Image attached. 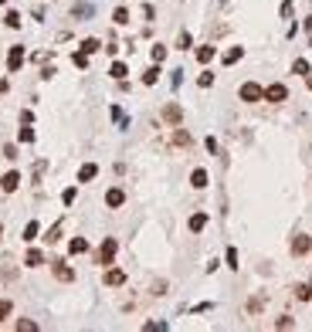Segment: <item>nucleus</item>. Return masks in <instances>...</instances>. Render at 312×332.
Listing matches in <instances>:
<instances>
[{
	"mask_svg": "<svg viewBox=\"0 0 312 332\" xmlns=\"http://www.w3.org/2000/svg\"><path fill=\"white\" fill-rule=\"evenodd\" d=\"M143 329H146V332H163V329H166V326H159V322H146Z\"/></svg>",
	"mask_w": 312,
	"mask_h": 332,
	"instance_id": "ea45409f",
	"label": "nucleus"
},
{
	"mask_svg": "<svg viewBox=\"0 0 312 332\" xmlns=\"http://www.w3.org/2000/svg\"><path fill=\"white\" fill-rule=\"evenodd\" d=\"M38 234H41V224H38V220H27V227H24V241L31 244V241H38Z\"/></svg>",
	"mask_w": 312,
	"mask_h": 332,
	"instance_id": "f3484780",
	"label": "nucleus"
},
{
	"mask_svg": "<svg viewBox=\"0 0 312 332\" xmlns=\"http://www.w3.org/2000/svg\"><path fill=\"white\" fill-rule=\"evenodd\" d=\"M17 332H38V322H31V319H20V322H17Z\"/></svg>",
	"mask_w": 312,
	"mask_h": 332,
	"instance_id": "7c9ffc66",
	"label": "nucleus"
},
{
	"mask_svg": "<svg viewBox=\"0 0 312 332\" xmlns=\"http://www.w3.org/2000/svg\"><path fill=\"white\" fill-rule=\"evenodd\" d=\"M0 3H7V0H0Z\"/></svg>",
	"mask_w": 312,
	"mask_h": 332,
	"instance_id": "a18cd8bd",
	"label": "nucleus"
},
{
	"mask_svg": "<svg viewBox=\"0 0 312 332\" xmlns=\"http://www.w3.org/2000/svg\"><path fill=\"white\" fill-rule=\"evenodd\" d=\"M95 176H98V166L95 163H85V166L78 170V183H92Z\"/></svg>",
	"mask_w": 312,
	"mask_h": 332,
	"instance_id": "ddd939ff",
	"label": "nucleus"
},
{
	"mask_svg": "<svg viewBox=\"0 0 312 332\" xmlns=\"http://www.w3.org/2000/svg\"><path fill=\"white\" fill-rule=\"evenodd\" d=\"M173 146H180V149H187V146H194V136H190L187 129H180V126H173Z\"/></svg>",
	"mask_w": 312,
	"mask_h": 332,
	"instance_id": "9d476101",
	"label": "nucleus"
},
{
	"mask_svg": "<svg viewBox=\"0 0 312 332\" xmlns=\"http://www.w3.org/2000/svg\"><path fill=\"white\" fill-rule=\"evenodd\" d=\"M122 203H126V194H122V187H112V190H105V207L119 210Z\"/></svg>",
	"mask_w": 312,
	"mask_h": 332,
	"instance_id": "6e6552de",
	"label": "nucleus"
},
{
	"mask_svg": "<svg viewBox=\"0 0 312 332\" xmlns=\"http://www.w3.org/2000/svg\"><path fill=\"white\" fill-rule=\"evenodd\" d=\"M309 251H312V237L309 234H295L292 237V254L302 258V254H309Z\"/></svg>",
	"mask_w": 312,
	"mask_h": 332,
	"instance_id": "39448f33",
	"label": "nucleus"
},
{
	"mask_svg": "<svg viewBox=\"0 0 312 332\" xmlns=\"http://www.w3.org/2000/svg\"><path fill=\"white\" fill-rule=\"evenodd\" d=\"M51 271H55V278H58V281H75V271H72L65 261H55V265H51Z\"/></svg>",
	"mask_w": 312,
	"mask_h": 332,
	"instance_id": "9b49d317",
	"label": "nucleus"
},
{
	"mask_svg": "<svg viewBox=\"0 0 312 332\" xmlns=\"http://www.w3.org/2000/svg\"><path fill=\"white\" fill-rule=\"evenodd\" d=\"M207 180H211L207 170H204V166H197L194 173H190V187H194V190H204V187H207Z\"/></svg>",
	"mask_w": 312,
	"mask_h": 332,
	"instance_id": "f8f14e48",
	"label": "nucleus"
},
{
	"mask_svg": "<svg viewBox=\"0 0 312 332\" xmlns=\"http://www.w3.org/2000/svg\"><path fill=\"white\" fill-rule=\"evenodd\" d=\"M68 251H72V254H85V251H88V241H85V237H72Z\"/></svg>",
	"mask_w": 312,
	"mask_h": 332,
	"instance_id": "aec40b11",
	"label": "nucleus"
},
{
	"mask_svg": "<svg viewBox=\"0 0 312 332\" xmlns=\"http://www.w3.org/2000/svg\"><path fill=\"white\" fill-rule=\"evenodd\" d=\"M224 258H228V268H237V251H234V248H228Z\"/></svg>",
	"mask_w": 312,
	"mask_h": 332,
	"instance_id": "e433bc0d",
	"label": "nucleus"
},
{
	"mask_svg": "<svg viewBox=\"0 0 312 332\" xmlns=\"http://www.w3.org/2000/svg\"><path fill=\"white\" fill-rule=\"evenodd\" d=\"M17 139H20V142H34V129H31V122H24V129L17 133Z\"/></svg>",
	"mask_w": 312,
	"mask_h": 332,
	"instance_id": "a878e982",
	"label": "nucleus"
},
{
	"mask_svg": "<svg viewBox=\"0 0 312 332\" xmlns=\"http://www.w3.org/2000/svg\"><path fill=\"white\" fill-rule=\"evenodd\" d=\"M72 14H75V17H85V14H88V7H85V3H75V7H72Z\"/></svg>",
	"mask_w": 312,
	"mask_h": 332,
	"instance_id": "58836bf2",
	"label": "nucleus"
},
{
	"mask_svg": "<svg viewBox=\"0 0 312 332\" xmlns=\"http://www.w3.org/2000/svg\"><path fill=\"white\" fill-rule=\"evenodd\" d=\"M17 187H20V173H17V170H10V173L0 176V190H3V194H14Z\"/></svg>",
	"mask_w": 312,
	"mask_h": 332,
	"instance_id": "423d86ee",
	"label": "nucleus"
},
{
	"mask_svg": "<svg viewBox=\"0 0 312 332\" xmlns=\"http://www.w3.org/2000/svg\"><path fill=\"white\" fill-rule=\"evenodd\" d=\"M98 48H102V44H98L95 38H85V41H81V51H85V55H95Z\"/></svg>",
	"mask_w": 312,
	"mask_h": 332,
	"instance_id": "393cba45",
	"label": "nucleus"
},
{
	"mask_svg": "<svg viewBox=\"0 0 312 332\" xmlns=\"http://www.w3.org/2000/svg\"><path fill=\"white\" fill-rule=\"evenodd\" d=\"M163 122H166V126H180V122H183V109H180L176 102L163 105Z\"/></svg>",
	"mask_w": 312,
	"mask_h": 332,
	"instance_id": "20e7f679",
	"label": "nucleus"
},
{
	"mask_svg": "<svg viewBox=\"0 0 312 332\" xmlns=\"http://www.w3.org/2000/svg\"><path fill=\"white\" fill-rule=\"evenodd\" d=\"M7 88H10V85H7V78H0V95H3Z\"/></svg>",
	"mask_w": 312,
	"mask_h": 332,
	"instance_id": "a19ab883",
	"label": "nucleus"
},
{
	"mask_svg": "<svg viewBox=\"0 0 312 332\" xmlns=\"http://www.w3.org/2000/svg\"><path fill=\"white\" fill-rule=\"evenodd\" d=\"M190 44H194V38H190V31H180V38H176V48L190 51Z\"/></svg>",
	"mask_w": 312,
	"mask_h": 332,
	"instance_id": "b1692460",
	"label": "nucleus"
},
{
	"mask_svg": "<svg viewBox=\"0 0 312 332\" xmlns=\"http://www.w3.org/2000/svg\"><path fill=\"white\" fill-rule=\"evenodd\" d=\"M3 24H7V27H20V14L17 10H10V14L3 17Z\"/></svg>",
	"mask_w": 312,
	"mask_h": 332,
	"instance_id": "473e14b6",
	"label": "nucleus"
},
{
	"mask_svg": "<svg viewBox=\"0 0 312 332\" xmlns=\"http://www.w3.org/2000/svg\"><path fill=\"white\" fill-rule=\"evenodd\" d=\"M0 237H3V224H0Z\"/></svg>",
	"mask_w": 312,
	"mask_h": 332,
	"instance_id": "c03bdc74",
	"label": "nucleus"
},
{
	"mask_svg": "<svg viewBox=\"0 0 312 332\" xmlns=\"http://www.w3.org/2000/svg\"><path fill=\"white\" fill-rule=\"evenodd\" d=\"M10 312H14V305H10L7 298H0V322H3V319H7Z\"/></svg>",
	"mask_w": 312,
	"mask_h": 332,
	"instance_id": "72a5a7b5",
	"label": "nucleus"
},
{
	"mask_svg": "<svg viewBox=\"0 0 312 332\" xmlns=\"http://www.w3.org/2000/svg\"><path fill=\"white\" fill-rule=\"evenodd\" d=\"M116 254H119V241H116V237H105V241H102V248H98V265H105V268H109V265L116 261Z\"/></svg>",
	"mask_w": 312,
	"mask_h": 332,
	"instance_id": "f03ea898",
	"label": "nucleus"
},
{
	"mask_svg": "<svg viewBox=\"0 0 312 332\" xmlns=\"http://www.w3.org/2000/svg\"><path fill=\"white\" fill-rule=\"evenodd\" d=\"M20 65H24V44H14L10 55H7V68H10V71H20Z\"/></svg>",
	"mask_w": 312,
	"mask_h": 332,
	"instance_id": "0eeeda50",
	"label": "nucleus"
},
{
	"mask_svg": "<svg viewBox=\"0 0 312 332\" xmlns=\"http://www.w3.org/2000/svg\"><path fill=\"white\" fill-rule=\"evenodd\" d=\"M187 227H190L194 234H200V231L207 227V214H194V217H190V220H187Z\"/></svg>",
	"mask_w": 312,
	"mask_h": 332,
	"instance_id": "2eb2a0df",
	"label": "nucleus"
},
{
	"mask_svg": "<svg viewBox=\"0 0 312 332\" xmlns=\"http://www.w3.org/2000/svg\"><path fill=\"white\" fill-rule=\"evenodd\" d=\"M306 31H309V34H312V14H309V17H306Z\"/></svg>",
	"mask_w": 312,
	"mask_h": 332,
	"instance_id": "79ce46f5",
	"label": "nucleus"
},
{
	"mask_svg": "<svg viewBox=\"0 0 312 332\" xmlns=\"http://www.w3.org/2000/svg\"><path fill=\"white\" fill-rule=\"evenodd\" d=\"M214 48H211V44H200V48H197V61H200V65H207V61H214Z\"/></svg>",
	"mask_w": 312,
	"mask_h": 332,
	"instance_id": "dca6fc26",
	"label": "nucleus"
},
{
	"mask_svg": "<svg viewBox=\"0 0 312 332\" xmlns=\"http://www.w3.org/2000/svg\"><path fill=\"white\" fill-rule=\"evenodd\" d=\"M61 227H65V224H61V220H58V224H55V227H51V231L44 234V241H48V244H55V241H58V237H61Z\"/></svg>",
	"mask_w": 312,
	"mask_h": 332,
	"instance_id": "cd10ccee",
	"label": "nucleus"
},
{
	"mask_svg": "<svg viewBox=\"0 0 312 332\" xmlns=\"http://www.w3.org/2000/svg\"><path fill=\"white\" fill-rule=\"evenodd\" d=\"M261 305H265V298H251L248 302V312H261Z\"/></svg>",
	"mask_w": 312,
	"mask_h": 332,
	"instance_id": "4c0bfd02",
	"label": "nucleus"
},
{
	"mask_svg": "<svg viewBox=\"0 0 312 332\" xmlns=\"http://www.w3.org/2000/svg\"><path fill=\"white\" fill-rule=\"evenodd\" d=\"M241 58H244V48H231V51H224V65H237Z\"/></svg>",
	"mask_w": 312,
	"mask_h": 332,
	"instance_id": "412c9836",
	"label": "nucleus"
},
{
	"mask_svg": "<svg viewBox=\"0 0 312 332\" xmlns=\"http://www.w3.org/2000/svg\"><path fill=\"white\" fill-rule=\"evenodd\" d=\"M112 20H116V24H129V10H126V7H116V10H112Z\"/></svg>",
	"mask_w": 312,
	"mask_h": 332,
	"instance_id": "bb28decb",
	"label": "nucleus"
},
{
	"mask_svg": "<svg viewBox=\"0 0 312 332\" xmlns=\"http://www.w3.org/2000/svg\"><path fill=\"white\" fill-rule=\"evenodd\" d=\"M295 298H299V302H309L312 298V285H295Z\"/></svg>",
	"mask_w": 312,
	"mask_h": 332,
	"instance_id": "5701e85b",
	"label": "nucleus"
},
{
	"mask_svg": "<svg viewBox=\"0 0 312 332\" xmlns=\"http://www.w3.org/2000/svg\"><path fill=\"white\" fill-rule=\"evenodd\" d=\"M163 58H166V48H163V44H153V61L159 65Z\"/></svg>",
	"mask_w": 312,
	"mask_h": 332,
	"instance_id": "f704fd0d",
	"label": "nucleus"
},
{
	"mask_svg": "<svg viewBox=\"0 0 312 332\" xmlns=\"http://www.w3.org/2000/svg\"><path fill=\"white\" fill-rule=\"evenodd\" d=\"M295 322H292V315H282V319H278V322H275V329H292Z\"/></svg>",
	"mask_w": 312,
	"mask_h": 332,
	"instance_id": "c9c22d12",
	"label": "nucleus"
},
{
	"mask_svg": "<svg viewBox=\"0 0 312 332\" xmlns=\"http://www.w3.org/2000/svg\"><path fill=\"white\" fill-rule=\"evenodd\" d=\"M75 197H78V190H75V187H68V190L61 194V203H65V207H72V203H75Z\"/></svg>",
	"mask_w": 312,
	"mask_h": 332,
	"instance_id": "c756f323",
	"label": "nucleus"
},
{
	"mask_svg": "<svg viewBox=\"0 0 312 332\" xmlns=\"http://www.w3.org/2000/svg\"><path fill=\"white\" fill-rule=\"evenodd\" d=\"M109 75H112V78H116V81H122V78H126V75H129V68H126V61H112V68H109Z\"/></svg>",
	"mask_w": 312,
	"mask_h": 332,
	"instance_id": "a211bd4d",
	"label": "nucleus"
},
{
	"mask_svg": "<svg viewBox=\"0 0 312 332\" xmlns=\"http://www.w3.org/2000/svg\"><path fill=\"white\" fill-rule=\"evenodd\" d=\"M237 95H241V102L254 105V102H261V98H265V88H261L258 81H244V85L237 88Z\"/></svg>",
	"mask_w": 312,
	"mask_h": 332,
	"instance_id": "f257e3e1",
	"label": "nucleus"
},
{
	"mask_svg": "<svg viewBox=\"0 0 312 332\" xmlns=\"http://www.w3.org/2000/svg\"><path fill=\"white\" fill-rule=\"evenodd\" d=\"M105 285H109V288L126 285V271H122V268H105Z\"/></svg>",
	"mask_w": 312,
	"mask_h": 332,
	"instance_id": "1a4fd4ad",
	"label": "nucleus"
},
{
	"mask_svg": "<svg viewBox=\"0 0 312 332\" xmlns=\"http://www.w3.org/2000/svg\"><path fill=\"white\" fill-rule=\"evenodd\" d=\"M197 85H200V88H211V85H214V71H200Z\"/></svg>",
	"mask_w": 312,
	"mask_h": 332,
	"instance_id": "c85d7f7f",
	"label": "nucleus"
},
{
	"mask_svg": "<svg viewBox=\"0 0 312 332\" xmlns=\"http://www.w3.org/2000/svg\"><path fill=\"white\" fill-rule=\"evenodd\" d=\"M72 61H75V68H88V55H85V51H75Z\"/></svg>",
	"mask_w": 312,
	"mask_h": 332,
	"instance_id": "2f4dec72",
	"label": "nucleus"
},
{
	"mask_svg": "<svg viewBox=\"0 0 312 332\" xmlns=\"http://www.w3.org/2000/svg\"><path fill=\"white\" fill-rule=\"evenodd\" d=\"M292 71H295V75H302V78L312 75V68H309V61H306V58H295L292 61Z\"/></svg>",
	"mask_w": 312,
	"mask_h": 332,
	"instance_id": "6ab92c4d",
	"label": "nucleus"
},
{
	"mask_svg": "<svg viewBox=\"0 0 312 332\" xmlns=\"http://www.w3.org/2000/svg\"><path fill=\"white\" fill-rule=\"evenodd\" d=\"M24 265H27V268H38V265H44V254H41L38 248H27V254H24Z\"/></svg>",
	"mask_w": 312,
	"mask_h": 332,
	"instance_id": "4468645a",
	"label": "nucleus"
},
{
	"mask_svg": "<svg viewBox=\"0 0 312 332\" xmlns=\"http://www.w3.org/2000/svg\"><path fill=\"white\" fill-rule=\"evenodd\" d=\"M306 85H309V92H312V75H306Z\"/></svg>",
	"mask_w": 312,
	"mask_h": 332,
	"instance_id": "37998d69",
	"label": "nucleus"
},
{
	"mask_svg": "<svg viewBox=\"0 0 312 332\" xmlns=\"http://www.w3.org/2000/svg\"><path fill=\"white\" fill-rule=\"evenodd\" d=\"M156 81H159V65L146 68V75H143V85H156Z\"/></svg>",
	"mask_w": 312,
	"mask_h": 332,
	"instance_id": "4be33fe9",
	"label": "nucleus"
},
{
	"mask_svg": "<svg viewBox=\"0 0 312 332\" xmlns=\"http://www.w3.org/2000/svg\"><path fill=\"white\" fill-rule=\"evenodd\" d=\"M285 98H289V88H285L282 81H272V85L265 88V102H275V105H278V102H285Z\"/></svg>",
	"mask_w": 312,
	"mask_h": 332,
	"instance_id": "7ed1b4c3",
	"label": "nucleus"
}]
</instances>
